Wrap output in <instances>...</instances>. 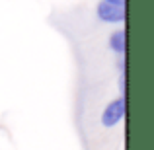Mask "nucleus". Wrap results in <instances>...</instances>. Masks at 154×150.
Instances as JSON below:
<instances>
[{
    "label": "nucleus",
    "instance_id": "nucleus-1",
    "mask_svg": "<svg viewBox=\"0 0 154 150\" xmlns=\"http://www.w3.org/2000/svg\"><path fill=\"white\" fill-rule=\"evenodd\" d=\"M123 117H125V96H119V98H115L105 105L100 121H102V125L105 129H111L115 125H119Z\"/></svg>",
    "mask_w": 154,
    "mask_h": 150
},
{
    "label": "nucleus",
    "instance_id": "nucleus-3",
    "mask_svg": "<svg viewBox=\"0 0 154 150\" xmlns=\"http://www.w3.org/2000/svg\"><path fill=\"white\" fill-rule=\"evenodd\" d=\"M109 47L113 49V53L117 55H125V31L123 29H117L111 33L109 37Z\"/></svg>",
    "mask_w": 154,
    "mask_h": 150
},
{
    "label": "nucleus",
    "instance_id": "nucleus-2",
    "mask_svg": "<svg viewBox=\"0 0 154 150\" xmlns=\"http://www.w3.org/2000/svg\"><path fill=\"white\" fill-rule=\"evenodd\" d=\"M96 14L105 23H121L125 20V6H117V4L102 0L96 8Z\"/></svg>",
    "mask_w": 154,
    "mask_h": 150
},
{
    "label": "nucleus",
    "instance_id": "nucleus-4",
    "mask_svg": "<svg viewBox=\"0 0 154 150\" xmlns=\"http://www.w3.org/2000/svg\"><path fill=\"white\" fill-rule=\"evenodd\" d=\"M105 2H111V4H117V6H125V0H105Z\"/></svg>",
    "mask_w": 154,
    "mask_h": 150
}]
</instances>
